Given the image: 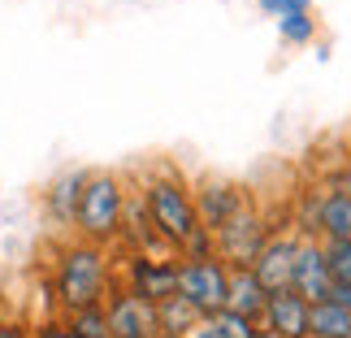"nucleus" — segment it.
Returning a JSON list of instances; mask_svg holds the SVG:
<instances>
[{
  "label": "nucleus",
  "instance_id": "20e7f679",
  "mask_svg": "<svg viewBox=\"0 0 351 338\" xmlns=\"http://www.w3.org/2000/svg\"><path fill=\"white\" fill-rule=\"evenodd\" d=\"M178 295L204 321H213L230 304V265L221 256H199V261L178 256Z\"/></svg>",
  "mask_w": 351,
  "mask_h": 338
},
{
  "label": "nucleus",
  "instance_id": "5701e85b",
  "mask_svg": "<svg viewBox=\"0 0 351 338\" xmlns=\"http://www.w3.org/2000/svg\"><path fill=\"white\" fill-rule=\"evenodd\" d=\"M330 304H339V308H347V313H351V282H334Z\"/></svg>",
  "mask_w": 351,
  "mask_h": 338
},
{
  "label": "nucleus",
  "instance_id": "412c9836",
  "mask_svg": "<svg viewBox=\"0 0 351 338\" xmlns=\"http://www.w3.org/2000/svg\"><path fill=\"white\" fill-rule=\"evenodd\" d=\"M321 248H326L330 278L334 282H351V239H343V243H321Z\"/></svg>",
  "mask_w": 351,
  "mask_h": 338
},
{
  "label": "nucleus",
  "instance_id": "423d86ee",
  "mask_svg": "<svg viewBox=\"0 0 351 338\" xmlns=\"http://www.w3.org/2000/svg\"><path fill=\"white\" fill-rule=\"evenodd\" d=\"M274 230H282V226L269 221V213L252 200V204L243 208L239 217H230V221L217 230V234H213V243H217V256H221L226 265H230V269H243V265L256 261V252H261L269 239H274Z\"/></svg>",
  "mask_w": 351,
  "mask_h": 338
},
{
  "label": "nucleus",
  "instance_id": "f257e3e1",
  "mask_svg": "<svg viewBox=\"0 0 351 338\" xmlns=\"http://www.w3.org/2000/svg\"><path fill=\"white\" fill-rule=\"evenodd\" d=\"M117 282L121 278H117L113 248H100V243L70 234L57 248L48 287H52V300H57L61 317H70V313H83V308H100Z\"/></svg>",
  "mask_w": 351,
  "mask_h": 338
},
{
  "label": "nucleus",
  "instance_id": "f03ea898",
  "mask_svg": "<svg viewBox=\"0 0 351 338\" xmlns=\"http://www.w3.org/2000/svg\"><path fill=\"white\" fill-rule=\"evenodd\" d=\"M134 191H139L147 217H152L160 243L178 256L186 248V239L199 230V213H195V182L186 178L178 165L160 160V165H147L134 173Z\"/></svg>",
  "mask_w": 351,
  "mask_h": 338
},
{
  "label": "nucleus",
  "instance_id": "dca6fc26",
  "mask_svg": "<svg viewBox=\"0 0 351 338\" xmlns=\"http://www.w3.org/2000/svg\"><path fill=\"white\" fill-rule=\"evenodd\" d=\"M156 321H160V334H182V338H186V334H191L204 317H199L195 308L182 300V295H173V300L156 304Z\"/></svg>",
  "mask_w": 351,
  "mask_h": 338
},
{
  "label": "nucleus",
  "instance_id": "4be33fe9",
  "mask_svg": "<svg viewBox=\"0 0 351 338\" xmlns=\"http://www.w3.org/2000/svg\"><path fill=\"white\" fill-rule=\"evenodd\" d=\"M0 338H31V330H26L22 321H13V317H0Z\"/></svg>",
  "mask_w": 351,
  "mask_h": 338
},
{
  "label": "nucleus",
  "instance_id": "ddd939ff",
  "mask_svg": "<svg viewBox=\"0 0 351 338\" xmlns=\"http://www.w3.org/2000/svg\"><path fill=\"white\" fill-rule=\"evenodd\" d=\"M317 243H343L351 239V200L347 195H330V191H317Z\"/></svg>",
  "mask_w": 351,
  "mask_h": 338
},
{
  "label": "nucleus",
  "instance_id": "2eb2a0df",
  "mask_svg": "<svg viewBox=\"0 0 351 338\" xmlns=\"http://www.w3.org/2000/svg\"><path fill=\"white\" fill-rule=\"evenodd\" d=\"M308 338H351V313L339 304H313L308 317Z\"/></svg>",
  "mask_w": 351,
  "mask_h": 338
},
{
  "label": "nucleus",
  "instance_id": "6ab92c4d",
  "mask_svg": "<svg viewBox=\"0 0 351 338\" xmlns=\"http://www.w3.org/2000/svg\"><path fill=\"white\" fill-rule=\"evenodd\" d=\"M317 191H330V195H347V200H351V156H347V152L321 169Z\"/></svg>",
  "mask_w": 351,
  "mask_h": 338
},
{
  "label": "nucleus",
  "instance_id": "f3484780",
  "mask_svg": "<svg viewBox=\"0 0 351 338\" xmlns=\"http://www.w3.org/2000/svg\"><path fill=\"white\" fill-rule=\"evenodd\" d=\"M317 13H287V18H278V35H282V44H291V48H308L317 39Z\"/></svg>",
  "mask_w": 351,
  "mask_h": 338
},
{
  "label": "nucleus",
  "instance_id": "7ed1b4c3",
  "mask_svg": "<svg viewBox=\"0 0 351 338\" xmlns=\"http://www.w3.org/2000/svg\"><path fill=\"white\" fill-rule=\"evenodd\" d=\"M130 200V178L113 169H91L87 186L78 195V213H74V239L100 243V248H113L117 230H121V213H126Z\"/></svg>",
  "mask_w": 351,
  "mask_h": 338
},
{
  "label": "nucleus",
  "instance_id": "0eeeda50",
  "mask_svg": "<svg viewBox=\"0 0 351 338\" xmlns=\"http://www.w3.org/2000/svg\"><path fill=\"white\" fill-rule=\"evenodd\" d=\"M247 204H252V191L230 182V178H199L195 182V213H199V226H204L208 234H217V230L230 217H239Z\"/></svg>",
  "mask_w": 351,
  "mask_h": 338
},
{
  "label": "nucleus",
  "instance_id": "a878e982",
  "mask_svg": "<svg viewBox=\"0 0 351 338\" xmlns=\"http://www.w3.org/2000/svg\"><path fill=\"white\" fill-rule=\"evenodd\" d=\"M347 156H351V147H347Z\"/></svg>",
  "mask_w": 351,
  "mask_h": 338
},
{
  "label": "nucleus",
  "instance_id": "39448f33",
  "mask_svg": "<svg viewBox=\"0 0 351 338\" xmlns=\"http://www.w3.org/2000/svg\"><path fill=\"white\" fill-rule=\"evenodd\" d=\"M117 269L121 287L143 295L147 304H165L178 295V256L173 252H126Z\"/></svg>",
  "mask_w": 351,
  "mask_h": 338
},
{
  "label": "nucleus",
  "instance_id": "f8f14e48",
  "mask_svg": "<svg viewBox=\"0 0 351 338\" xmlns=\"http://www.w3.org/2000/svg\"><path fill=\"white\" fill-rule=\"evenodd\" d=\"M87 173H91V169H65L61 178L48 182V191H44V213H48V221L74 230V213H78V195H83V186H87Z\"/></svg>",
  "mask_w": 351,
  "mask_h": 338
},
{
  "label": "nucleus",
  "instance_id": "6e6552de",
  "mask_svg": "<svg viewBox=\"0 0 351 338\" xmlns=\"http://www.w3.org/2000/svg\"><path fill=\"white\" fill-rule=\"evenodd\" d=\"M104 313H109V330L113 338H156L160 334V321H156V304H147L143 295L126 291L117 282L104 300Z\"/></svg>",
  "mask_w": 351,
  "mask_h": 338
},
{
  "label": "nucleus",
  "instance_id": "aec40b11",
  "mask_svg": "<svg viewBox=\"0 0 351 338\" xmlns=\"http://www.w3.org/2000/svg\"><path fill=\"white\" fill-rule=\"evenodd\" d=\"M213 326H217L226 338H265L261 334V321L243 317V313H230V308H221L217 317H213Z\"/></svg>",
  "mask_w": 351,
  "mask_h": 338
},
{
  "label": "nucleus",
  "instance_id": "393cba45",
  "mask_svg": "<svg viewBox=\"0 0 351 338\" xmlns=\"http://www.w3.org/2000/svg\"><path fill=\"white\" fill-rule=\"evenodd\" d=\"M186 338H226V334H221L217 326H213V321H199V326H195L191 334H186Z\"/></svg>",
  "mask_w": 351,
  "mask_h": 338
},
{
  "label": "nucleus",
  "instance_id": "1a4fd4ad",
  "mask_svg": "<svg viewBox=\"0 0 351 338\" xmlns=\"http://www.w3.org/2000/svg\"><path fill=\"white\" fill-rule=\"evenodd\" d=\"M300 234L295 230H274V239L256 252V261L247 265L256 282L274 295V291H291V274H295V256H300Z\"/></svg>",
  "mask_w": 351,
  "mask_h": 338
},
{
  "label": "nucleus",
  "instance_id": "b1692460",
  "mask_svg": "<svg viewBox=\"0 0 351 338\" xmlns=\"http://www.w3.org/2000/svg\"><path fill=\"white\" fill-rule=\"evenodd\" d=\"M256 9H261L265 18H274V22H278V18H282V9H287V0H256Z\"/></svg>",
  "mask_w": 351,
  "mask_h": 338
},
{
  "label": "nucleus",
  "instance_id": "9d476101",
  "mask_svg": "<svg viewBox=\"0 0 351 338\" xmlns=\"http://www.w3.org/2000/svg\"><path fill=\"white\" fill-rule=\"evenodd\" d=\"M308 317H313V304L300 291H274L261 317V334L265 338H308Z\"/></svg>",
  "mask_w": 351,
  "mask_h": 338
},
{
  "label": "nucleus",
  "instance_id": "4468645a",
  "mask_svg": "<svg viewBox=\"0 0 351 338\" xmlns=\"http://www.w3.org/2000/svg\"><path fill=\"white\" fill-rule=\"evenodd\" d=\"M265 304H269V291L256 282V274L247 265L243 269H230V313H243V317H252V321H261L265 317Z\"/></svg>",
  "mask_w": 351,
  "mask_h": 338
},
{
  "label": "nucleus",
  "instance_id": "a211bd4d",
  "mask_svg": "<svg viewBox=\"0 0 351 338\" xmlns=\"http://www.w3.org/2000/svg\"><path fill=\"white\" fill-rule=\"evenodd\" d=\"M65 326H70L74 338H113L104 304L100 308H83V313H70V317H65Z\"/></svg>",
  "mask_w": 351,
  "mask_h": 338
},
{
  "label": "nucleus",
  "instance_id": "9b49d317",
  "mask_svg": "<svg viewBox=\"0 0 351 338\" xmlns=\"http://www.w3.org/2000/svg\"><path fill=\"white\" fill-rule=\"evenodd\" d=\"M291 291H300L308 304H326L334 291L330 265H326V248L317 239L300 243V256H295V274H291Z\"/></svg>",
  "mask_w": 351,
  "mask_h": 338
}]
</instances>
